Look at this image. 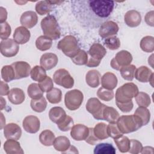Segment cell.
<instances>
[{
  "instance_id": "18",
  "label": "cell",
  "mask_w": 154,
  "mask_h": 154,
  "mask_svg": "<svg viewBox=\"0 0 154 154\" xmlns=\"http://www.w3.org/2000/svg\"><path fill=\"white\" fill-rule=\"evenodd\" d=\"M58 61V58L57 55L52 52L45 53L43 54L40 60V66L45 70H49L55 67Z\"/></svg>"
},
{
  "instance_id": "35",
  "label": "cell",
  "mask_w": 154,
  "mask_h": 154,
  "mask_svg": "<svg viewBox=\"0 0 154 154\" xmlns=\"http://www.w3.org/2000/svg\"><path fill=\"white\" fill-rule=\"evenodd\" d=\"M106 127L107 125L100 122L96 124L93 128L94 134L99 140H103L109 137L106 132Z\"/></svg>"
},
{
  "instance_id": "53",
  "label": "cell",
  "mask_w": 154,
  "mask_h": 154,
  "mask_svg": "<svg viewBox=\"0 0 154 154\" xmlns=\"http://www.w3.org/2000/svg\"><path fill=\"white\" fill-rule=\"evenodd\" d=\"M85 141L91 145H94L98 141H99L94 134L93 128H89V134Z\"/></svg>"
},
{
  "instance_id": "51",
  "label": "cell",
  "mask_w": 154,
  "mask_h": 154,
  "mask_svg": "<svg viewBox=\"0 0 154 154\" xmlns=\"http://www.w3.org/2000/svg\"><path fill=\"white\" fill-rule=\"evenodd\" d=\"M143 146L141 142L137 140L131 139L130 140V148L129 152L132 154H137L141 153Z\"/></svg>"
},
{
  "instance_id": "1",
  "label": "cell",
  "mask_w": 154,
  "mask_h": 154,
  "mask_svg": "<svg viewBox=\"0 0 154 154\" xmlns=\"http://www.w3.org/2000/svg\"><path fill=\"white\" fill-rule=\"evenodd\" d=\"M72 12L84 28L95 29L108 21L114 8V2L103 0H75L70 2Z\"/></svg>"
},
{
  "instance_id": "11",
  "label": "cell",
  "mask_w": 154,
  "mask_h": 154,
  "mask_svg": "<svg viewBox=\"0 0 154 154\" xmlns=\"http://www.w3.org/2000/svg\"><path fill=\"white\" fill-rule=\"evenodd\" d=\"M19 46L14 39L7 38L3 40L0 43V51L1 54L5 57H13L17 55Z\"/></svg>"
},
{
  "instance_id": "57",
  "label": "cell",
  "mask_w": 154,
  "mask_h": 154,
  "mask_svg": "<svg viewBox=\"0 0 154 154\" xmlns=\"http://www.w3.org/2000/svg\"><path fill=\"white\" fill-rule=\"evenodd\" d=\"M141 153H153V148L152 147H149V146H146L142 148V150L141 151Z\"/></svg>"
},
{
  "instance_id": "2",
  "label": "cell",
  "mask_w": 154,
  "mask_h": 154,
  "mask_svg": "<svg viewBox=\"0 0 154 154\" xmlns=\"http://www.w3.org/2000/svg\"><path fill=\"white\" fill-rule=\"evenodd\" d=\"M116 124L122 134H129L137 131L143 126L141 119L135 114L123 115L119 117Z\"/></svg>"
},
{
  "instance_id": "40",
  "label": "cell",
  "mask_w": 154,
  "mask_h": 154,
  "mask_svg": "<svg viewBox=\"0 0 154 154\" xmlns=\"http://www.w3.org/2000/svg\"><path fill=\"white\" fill-rule=\"evenodd\" d=\"M30 105L34 111L37 112H42L46 108L47 101L43 96L38 99H31Z\"/></svg>"
},
{
  "instance_id": "25",
  "label": "cell",
  "mask_w": 154,
  "mask_h": 154,
  "mask_svg": "<svg viewBox=\"0 0 154 154\" xmlns=\"http://www.w3.org/2000/svg\"><path fill=\"white\" fill-rule=\"evenodd\" d=\"M66 116L64 109L60 106L53 107L49 112V117L50 120L57 125L61 123L66 118Z\"/></svg>"
},
{
  "instance_id": "59",
  "label": "cell",
  "mask_w": 154,
  "mask_h": 154,
  "mask_svg": "<svg viewBox=\"0 0 154 154\" xmlns=\"http://www.w3.org/2000/svg\"><path fill=\"white\" fill-rule=\"evenodd\" d=\"M1 129H2L3 128V126H4V124L3 123V122L5 124V119L4 120L2 119V112L1 113Z\"/></svg>"
},
{
  "instance_id": "42",
  "label": "cell",
  "mask_w": 154,
  "mask_h": 154,
  "mask_svg": "<svg viewBox=\"0 0 154 154\" xmlns=\"http://www.w3.org/2000/svg\"><path fill=\"white\" fill-rule=\"evenodd\" d=\"M134 114L141 119L143 122V126L146 125L150 121V112L146 107L139 106L136 109Z\"/></svg>"
},
{
  "instance_id": "30",
  "label": "cell",
  "mask_w": 154,
  "mask_h": 154,
  "mask_svg": "<svg viewBox=\"0 0 154 154\" xmlns=\"http://www.w3.org/2000/svg\"><path fill=\"white\" fill-rule=\"evenodd\" d=\"M55 137L54 134L49 129L42 131L39 135L40 142L45 146H51L54 144Z\"/></svg>"
},
{
  "instance_id": "31",
  "label": "cell",
  "mask_w": 154,
  "mask_h": 154,
  "mask_svg": "<svg viewBox=\"0 0 154 154\" xmlns=\"http://www.w3.org/2000/svg\"><path fill=\"white\" fill-rule=\"evenodd\" d=\"M116 152L114 147L109 143H99L94 147V154H115Z\"/></svg>"
},
{
  "instance_id": "23",
  "label": "cell",
  "mask_w": 154,
  "mask_h": 154,
  "mask_svg": "<svg viewBox=\"0 0 154 154\" xmlns=\"http://www.w3.org/2000/svg\"><path fill=\"white\" fill-rule=\"evenodd\" d=\"M8 99L14 105L21 104L25 99L24 91L19 88H13L9 91Z\"/></svg>"
},
{
  "instance_id": "47",
  "label": "cell",
  "mask_w": 154,
  "mask_h": 154,
  "mask_svg": "<svg viewBox=\"0 0 154 154\" xmlns=\"http://www.w3.org/2000/svg\"><path fill=\"white\" fill-rule=\"evenodd\" d=\"M106 132L109 137H111L114 139L118 138L123 135V134L120 131L116 123H109L107 125Z\"/></svg>"
},
{
  "instance_id": "21",
  "label": "cell",
  "mask_w": 154,
  "mask_h": 154,
  "mask_svg": "<svg viewBox=\"0 0 154 154\" xmlns=\"http://www.w3.org/2000/svg\"><path fill=\"white\" fill-rule=\"evenodd\" d=\"M31 37L30 31L26 28L23 26L17 27L13 34L14 41L19 45H23L27 43Z\"/></svg>"
},
{
  "instance_id": "12",
  "label": "cell",
  "mask_w": 154,
  "mask_h": 154,
  "mask_svg": "<svg viewBox=\"0 0 154 154\" xmlns=\"http://www.w3.org/2000/svg\"><path fill=\"white\" fill-rule=\"evenodd\" d=\"M119 29V27L117 23L112 20H108L100 25L99 34L102 38H105L116 35Z\"/></svg>"
},
{
  "instance_id": "48",
  "label": "cell",
  "mask_w": 154,
  "mask_h": 154,
  "mask_svg": "<svg viewBox=\"0 0 154 154\" xmlns=\"http://www.w3.org/2000/svg\"><path fill=\"white\" fill-rule=\"evenodd\" d=\"M73 125L74 122L73 119L70 116L67 115L66 118L61 123L57 125V127L60 131L66 132L71 129Z\"/></svg>"
},
{
  "instance_id": "49",
  "label": "cell",
  "mask_w": 154,
  "mask_h": 154,
  "mask_svg": "<svg viewBox=\"0 0 154 154\" xmlns=\"http://www.w3.org/2000/svg\"><path fill=\"white\" fill-rule=\"evenodd\" d=\"M38 85L43 92H48L51 91L54 87V82L53 80L51 78V77L47 76L43 81L38 82Z\"/></svg>"
},
{
  "instance_id": "7",
  "label": "cell",
  "mask_w": 154,
  "mask_h": 154,
  "mask_svg": "<svg viewBox=\"0 0 154 154\" xmlns=\"http://www.w3.org/2000/svg\"><path fill=\"white\" fill-rule=\"evenodd\" d=\"M83 100V93L77 89L67 91L64 96L65 105L68 109L71 111L78 109L81 106Z\"/></svg>"
},
{
  "instance_id": "28",
  "label": "cell",
  "mask_w": 154,
  "mask_h": 154,
  "mask_svg": "<svg viewBox=\"0 0 154 154\" xmlns=\"http://www.w3.org/2000/svg\"><path fill=\"white\" fill-rule=\"evenodd\" d=\"M119 117V113L114 108L105 106L103 112V120L109 123H116Z\"/></svg>"
},
{
  "instance_id": "17",
  "label": "cell",
  "mask_w": 154,
  "mask_h": 154,
  "mask_svg": "<svg viewBox=\"0 0 154 154\" xmlns=\"http://www.w3.org/2000/svg\"><path fill=\"white\" fill-rule=\"evenodd\" d=\"M4 135L7 139L18 140L22 135V130L20 127L16 123H10L5 125Z\"/></svg>"
},
{
  "instance_id": "22",
  "label": "cell",
  "mask_w": 154,
  "mask_h": 154,
  "mask_svg": "<svg viewBox=\"0 0 154 154\" xmlns=\"http://www.w3.org/2000/svg\"><path fill=\"white\" fill-rule=\"evenodd\" d=\"M118 83L117 76L112 73L108 72L101 78L102 87L110 90H114Z\"/></svg>"
},
{
  "instance_id": "43",
  "label": "cell",
  "mask_w": 154,
  "mask_h": 154,
  "mask_svg": "<svg viewBox=\"0 0 154 154\" xmlns=\"http://www.w3.org/2000/svg\"><path fill=\"white\" fill-rule=\"evenodd\" d=\"M137 103L139 106L147 107L151 103V99L148 94L144 92H138L137 95L135 97Z\"/></svg>"
},
{
  "instance_id": "6",
  "label": "cell",
  "mask_w": 154,
  "mask_h": 154,
  "mask_svg": "<svg viewBox=\"0 0 154 154\" xmlns=\"http://www.w3.org/2000/svg\"><path fill=\"white\" fill-rule=\"evenodd\" d=\"M87 54L88 60L86 66L90 67H97L106 55V50L101 44L95 43L90 46Z\"/></svg>"
},
{
  "instance_id": "44",
  "label": "cell",
  "mask_w": 154,
  "mask_h": 154,
  "mask_svg": "<svg viewBox=\"0 0 154 154\" xmlns=\"http://www.w3.org/2000/svg\"><path fill=\"white\" fill-rule=\"evenodd\" d=\"M71 60L76 65H86L88 60V54L84 50H80L75 57L71 58Z\"/></svg>"
},
{
  "instance_id": "37",
  "label": "cell",
  "mask_w": 154,
  "mask_h": 154,
  "mask_svg": "<svg viewBox=\"0 0 154 154\" xmlns=\"http://www.w3.org/2000/svg\"><path fill=\"white\" fill-rule=\"evenodd\" d=\"M114 140L120 152L126 153L129 151L130 148V140L126 136L122 135L119 138Z\"/></svg>"
},
{
  "instance_id": "29",
  "label": "cell",
  "mask_w": 154,
  "mask_h": 154,
  "mask_svg": "<svg viewBox=\"0 0 154 154\" xmlns=\"http://www.w3.org/2000/svg\"><path fill=\"white\" fill-rule=\"evenodd\" d=\"M35 10L40 16L49 13L53 10V4L50 1H40L36 3Z\"/></svg>"
},
{
  "instance_id": "33",
  "label": "cell",
  "mask_w": 154,
  "mask_h": 154,
  "mask_svg": "<svg viewBox=\"0 0 154 154\" xmlns=\"http://www.w3.org/2000/svg\"><path fill=\"white\" fill-rule=\"evenodd\" d=\"M30 76L32 80L38 82L43 81L46 76V70L40 66H35L31 70Z\"/></svg>"
},
{
  "instance_id": "16",
  "label": "cell",
  "mask_w": 154,
  "mask_h": 154,
  "mask_svg": "<svg viewBox=\"0 0 154 154\" xmlns=\"http://www.w3.org/2000/svg\"><path fill=\"white\" fill-rule=\"evenodd\" d=\"M88 134L89 128L82 124L73 125L70 131L71 137L76 141L85 140L88 135Z\"/></svg>"
},
{
  "instance_id": "56",
  "label": "cell",
  "mask_w": 154,
  "mask_h": 154,
  "mask_svg": "<svg viewBox=\"0 0 154 154\" xmlns=\"http://www.w3.org/2000/svg\"><path fill=\"white\" fill-rule=\"evenodd\" d=\"M1 10V14H0V22L1 23H4L5 22L7 17V12L5 8H3L2 7H1L0 8Z\"/></svg>"
},
{
  "instance_id": "14",
  "label": "cell",
  "mask_w": 154,
  "mask_h": 154,
  "mask_svg": "<svg viewBox=\"0 0 154 154\" xmlns=\"http://www.w3.org/2000/svg\"><path fill=\"white\" fill-rule=\"evenodd\" d=\"M22 126L26 132L30 134H35L40 129V122L36 116L30 115L24 118Z\"/></svg>"
},
{
  "instance_id": "58",
  "label": "cell",
  "mask_w": 154,
  "mask_h": 154,
  "mask_svg": "<svg viewBox=\"0 0 154 154\" xmlns=\"http://www.w3.org/2000/svg\"><path fill=\"white\" fill-rule=\"evenodd\" d=\"M5 105H6L5 100L2 96H1V110H2L3 108H5Z\"/></svg>"
},
{
  "instance_id": "19",
  "label": "cell",
  "mask_w": 154,
  "mask_h": 154,
  "mask_svg": "<svg viewBox=\"0 0 154 154\" xmlns=\"http://www.w3.org/2000/svg\"><path fill=\"white\" fill-rule=\"evenodd\" d=\"M38 17L35 12L26 11L22 13L20 18V22L26 28H32L37 23Z\"/></svg>"
},
{
  "instance_id": "24",
  "label": "cell",
  "mask_w": 154,
  "mask_h": 154,
  "mask_svg": "<svg viewBox=\"0 0 154 154\" xmlns=\"http://www.w3.org/2000/svg\"><path fill=\"white\" fill-rule=\"evenodd\" d=\"M4 149L7 154H23L24 153L20 143L13 139H7L4 144Z\"/></svg>"
},
{
  "instance_id": "55",
  "label": "cell",
  "mask_w": 154,
  "mask_h": 154,
  "mask_svg": "<svg viewBox=\"0 0 154 154\" xmlns=\"http://www.w3.org/2000/svg\"><path fill=\"white\" fill-rule=\"evenodd\" d=\"M10 90L8 85L4 82V81H1V90H0V94L1 96H5L8 95L9 93Z\"/></svg>"
},
{
  "instance_id": "46",
  "label": "cell",
  "mask_w": 154,
  "mask_h": 154,
  "mask_svg": "<svg viewBox=\"0 0 154 154\" xmlns=\"http://www.w3.org/2000/svg\"><path fill=\"white\" fill-rule=\"evenodd\" d=\"M114 91L112 90L106 89L103 87H100L97 91V96L102 100L109 102L114 98Z\"/></svg>"
},
{
  "instance_id": "36",
  "label": "cell",
  "mask_w": 154,
  "mask_h": 154,
  "mask_svg": "<svg viewBox=\"0 0 154 154\" xmlns=\"http://www.w3.org/2000/svg\"><path fill=\"white\" fill-rule=\"evenodd\" d=\"M140 45L144 52H152L154 51V37L150 35L145 36L141 40Z\"/></svg>"
},
{
  "instance_id": "50",
  "label": "cell",
  "mask_w": 154,
  "mask_h": 154,
  "mask_svg": "<svg viewBox=\"0 0 154 154\" xmlns=\"http://www.w3.org/2000/svg\"><path fill=\"white\" fill-rule=\"evenodd\" d=\"M11 32V29L10 25L7 22L1 23V31H0V37L3 40L8 38Z\"/></svg>"
},
{
  "instance_id": "26",
  "label": "cell",
  "mask_w": 154,
  "mask_h": 154,
  "mask_svg": "<svg viewBox=\"0 0 154 154\" xmlns=\"http://www.w3.org/2000/svg\"><path fill=\"white\" fill-rule=\"evenodd\" d=\"M100 73L95 69L89 70L85 75V81L88 86L91 88H96L100 85Z\"/></svg>"
},
{
  "instance_id": "52",
  "label": "cell",
  "mask_w": 154,
  "mask_h": 154,
  "mask_svg": "<svg viewBox=\"0 0 154 154\" xmlns=\"http://www.w3.org/2000/svg\"><path fill=\"white\" fill-rule=\"evenodd\" d=\"M116 103L117 107L119 108V109H120V111H122L123 112H130L134 106L132 100L129 101L128 102H126V103L116 102Z\"/></svg>"
},
{
  "instance_id": "20",
  "label": "cell",
  "mask_w": 154,
  "mask_h": 154,
  "mask_svg": "<svg viewBox=\"0 0 154 154\" xmlns=\"http://www.w3.org/2000/svg\"><path fill=\"white\" fill-rule=\"evenodd\" d=\"M124 20L128 26L131 28L137 27L141 23V16L139 11L135 10H131L125 13Z\"/></svg>"
},
{
  "instance_id": "5",
  "label": "cell",
  "mask_w": 154,
  "mask_h": 154,
  "mask_svg": "<svg viewBox=\"0 0 154 154\" xmlns=\"http://www.w3.org/2000/svg\"><path fill=\"white\" fill-rule=\"evenodd\" d=\"M139 90L136 84L128 82L118 88L116 92V102L126 103L131 101L138 93Z\"/></svg>"
},
{
  "instance_id": "54",
  "label": "cell",
  "mask_w": 154,
  "mask_h": 154,
  "mask_svg": "<svg viewBox=\"0 0 154 154\" xmlns=\"http://www.w3.org/2000/svg\"><path fill=\"white\" fill-rule=\"evenodd\" d=\"M153 14H154V11L153 10H152V11L147 12L144 17V20H145L146 23L148 25L152 26V27L154 26Z\"/></svg>"
},
{
  "instance_id": "8",
  "label": "cell",
  "mask_w": 154,
  "mask_h": 154,
  "mask_svg": "<svg viewBox=\"0 0 154 154\" xmlns=\"http://www.w3.org/2000/svg\"><path fill=\"white\" fill-rule=\"evenodd\" d=\"M54 82L65 88H71L74 85V79L64 69H60L56 70L53 75Z\"/></svg>"
},
{
  "instance_id": "13",
  "label": "cell",
  "mask_w": 154,
  "mask_h": 154,
  "mask_svg": "<svg viewBox=\"0 0 154 154\" xmlns=\"http://www.w3.org/2000/svg\"><path fill=\"white\" fill-rule=\"evenodd\" d=\"M11 65L14 69L16 79L27 78L30 75L31 66L27 62L22 61H16Z\"/></svg>"
},
{
  "instance_id": "34",
  "label": "cell",
  "mask_w": 154,
  "mask_h": 154,
  "mask_svg": "<svg viewBox=\"0 0 154 154\" xmlns=\"http://www.w3.org/2000/svg\"><path fill=\"white\" fill-rule=\"evenodd\" d=\"M136 66L133 64H129L122 67L119 70L122 77L127 81H132L134 78Z\"/></svg>"
},
{
  "instance_id": "3",
  "label": "cell",
  "mask_w": 154,
  "mask_h": 154,
  "mask_svg": "<svg viewBox=\"0 0 154 154\" xmlns=\"http://www.w3.org/2000/svg\"><path fill=\"white\" fill-rule=\"evenodd\" d=\"M40 24L44 35L52 40H57L60 37V28L56 18L53 15L48 14L42 19Z\"/></svg>"
},
{
  "instance_id": "9",
  "label": "cell",
  "mask_w": 154,
  "mask_h": 154,
  "mask_svg": "<svg viewBox=\"0 0 154 154\" xmlns=\"http://www.w3.org/2000/svg\"><path fill=\"white\" fill-rule=\"evenodd\" d=\"M132 61L131 54L125 50L118 52L115 57L113 58L111 62L110 66L116 70H119L122 67L129 65Z\"/></svg>"
},
{
  "instance_id": "4",
  "label": "cell",
  "mask_w": 154,
  "mask_h": 154,
  "mask_svg": "<svg viewBox=\"0 0 154 154\" xmlns=\"http://www.w3.org/2000/svg\"><path fill=\"white\" fill-rule=\"evenodd\" d=\"M57 48L65 55L70 58L75 57L81 50L77 39L72 35H66L60 40Z\"/></svg>"
},
{
  "instance_id": "15",
  "label": "cell",
  "mask_w": 154,
  "mask_h": 154,
  "mask_svg": "<svg viewBox=\"0 0 154 154\" xmlns=\"http://www.w3.org/2000/svg\"><path fill=\"white\" fill-rule=\"evenodd\" d=\"M134 77L137 80L141 82H150L153 86L152 82L153 81V73L147 66H142L136 69Z\"/></svg>"
},
{
  "instance_id": "38",
  "label": "cell",
  "mask_w": 154,
  "mask_h": 154,
  "mask_svg": "<svg viewBox=\"0 0 154 154\" xmlns=\"http://www.w3.org/2000/svg\"><path fill=\"white\" fill-rule=\"evenodd\" d=\"M27 93L29 97L32 99H38L43 96V92L37 83L31 84L28 87Z\"/></svg>"
},
{
  "instance_id": "39",
  "label": "cell",
  "mask_w": 154,
  "mask_h": 154,
  "mask_svg": "<svg viewBox=\"0 0 154 154\" xmlns=\"http://www.w3.org/2000/svg\"><path fill=\"white\" fill-rule=\"evenodd\" d=\"M46 98L51 103H58L61 101L62 92L59 88H53L46 93Z\"/></svg>"
},
{
  "instance_id": "27",
  "label": "cell",
  "mask_w": 154,
  "mask_h": 154,
  "mask_svg": "<svg viewBox=\"0 0 154 154\" xmlns=\"http://www.w3.org/2000/svg\"><path fill=\"white\" fill-rule=\"evenodd\" d=\"M53 145L56 150L64 153L68 150L70 147V142L67 137L65 136H59L55 139Z\"/></svg>"
},
{
  "instance_id": "10",
  "label": "cell",
  "mask_w": 154,
  "mask_h": 154,
  "mask_svg": "<svg viewBox=\"0 0 154 154\" xmlns=\"http://www.w3.org/2000/svg\"><path fill=\"white\" fill-rule=\"evenodd\" d=\"M105 106L97 98L91 97L88 100L85 108L87 111L91 114L95 119L102 120H103V112Z\"/></svg>"
},
{
  "instance_id": "45",
  "label": "cell",
  "mask_w": 154,
  "mask_h": 154,
  "mask_svg": "<svg viewBox=\"0 0 154 154\" xmlns=\"http://www.w3.org/2000/svg\"><path fill=\"white\" fill-rule=\"evenodd\" d=\"M103 43L107 48L112 51L118 49L120 46V41L119 38L115 35L106 38Z\"/></svg>"
},
{
  "instance_id": "32",
  "label": "cell",
  "mask_w": 154,
  "mask_h": 154,
  "mask_svg": "<svg viewBox=\"0 0 154 154\" xmlns=\"http://www.w3.org/2000/svg\"><path fill=\"white\" fill-rule=\"evenodd\" d=\"M52 45V40L45 35L39 36L35 41L36 48L41 51H45L49 49Z\"/></svg>"
},
{
  "instance_id": "41",
  "label": "cell",
  "mask_w": 154,
  "mask_h": 154,
  "mask_svg": "<svg viewBox=\"0 0 154 154\" xmlns=\"http://www.w3.org/2000/svg\"><path fill=\"white\" fill-rule=\"evenodd\" d=\"M1 77L7 82L16 79L14 69L11 65H6L1 69Z\"/></svg>"
}]
</instances>
